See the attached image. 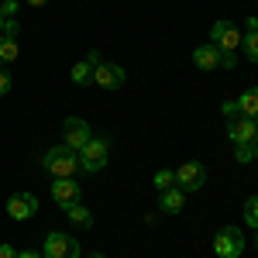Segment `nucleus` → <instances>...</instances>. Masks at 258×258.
<instances>
[{"label": "nucleus", "mask_w": 258, "mask_h": 258, "mask_svg": "<svg viewBox=\"0 0 258 258\" xmlns=\"http://www.w3.org/2000/svg\"><path fill=\"white\" fill-rule=\"evenodd\" d=\"M18 55H21L18 38H14V35H0V69H4V66H11Z\"/></svg>", "instance_id": "2eb2a0df"}, {"label": "nucleus", "mask_w": 258, "mask_h": 258, "mask_svg": "<svg viewBox=\"0 0 258 258\" xmlns=\"http://www.w3.org/2000/svg\"><path fill=\"white\" fill-rule=\"evenodd\" d=\"M18 258H41L38 251H31V248H28V251H18Z\"/></svg>", "instance_id": "393cba45"}, {"label": "nucleus", "mask_w": 258, "mask_h": 258, "mask_svg": "<svg viewBox=\"0 0 258 258\" xmlns=\"http://www.w3.org/2000/svg\"><path fill=\"white\" fill-rule=\"evenodd\" d=\"M182 203H186V193H182L179 186L159 193V210H162V214H179V210H182Z\"/></svg>", "instance_id": "ddd939ff"}, {"label": "nucleus", "mask_w": 258, "mask_h": 258, "mask_svg": "<svg viewBox=\"0 0 258 258\" xmlns=\"http://www.w3.org/2000/svg\"><path fill=\"white\" fill-rule=\"evenodd\" d=\"M93 83L100 90H120L124 86V69L117 62H107L100 52H93Z\"/></svg>", "instance_id": "20e7f679"}, {"label": "nucleus", "mask_w": 258, "mask_h": 258, "mask_svg": "<svg viewBox=\"0 0 258 258\" xmlns=\"http://www.w3.org/2000/svg\"><path fill=\"white\" fill-rule=\"evenodd\" d=\"M62 138H66L62 145H69L73 152H83V145L93 138V131H90V124H86L83 117H69L66 124H62Z\"/></svg>", "instance_id": "6e6552de"}, {"label": "nucleus", "mask_w": 258, "mask_h": 258, "mask_svg": "<svg viewBox=\"0 0 258 258\" xmlns=\"http://www.w3.org/2000/svg\"><path fill=\"white\" fill-rule=\"evenodd\" d=\"M251 145H255V159H258V141H251Z\"/></svg>", "instance_id": "cd10ccee"}, {"label": "nucleus", "mask_w": 258, "mask_h": 258, "mask_svg": "<svg viewBox=\"0 0 258 258\" xmlns=\"http://www.w3.org/2000/svg\"><path fill=\"white\" fill-rule=\"evenodd\" d=\"M214 251H217V258H241V251H244L241 227H220L214 238Z\"/></svg>", "instance_id": "423d86ee"}, {"label": "nucleus", "mask_w": 258, "mask_h": 258, "mask_svg": "<svg viewBox=\"0 0 258 258\" xmlns=\"http://www.w3.org/2000/svg\"><path fill=\"white\" fill-rule=\"evenodd\" d=\"M238 107L244 117H258V86H251V90H244L238 97Z\"/></svg>", "instance_id": "dca6fc26"}, {"label": "nucleus", "mask_w": 258, "mask_h": 258, "mask_svg": "<svg viewBox=\"0 0 258 258\" xmlns=\"http://www.w3.org/2000/svg\"><path fill=\"white\" fill-rule=\"evenodd\" d=\"M41 165H45V172H48L52 179H76V172H83L80 152H73L69 145H55V148H48L45 159H41Z\"/></svg>", "instance_id": "f03ea898"}, {"label": "nucleus", "mask_w": 258, "mask_h": 258, "mask_svg": "<svg viewBox=\"0 0 258 258\" xmlns=\"http://www.w3.org/2000/svg\"><path fill=\"white\" fill-rule=\"evenodd\" d=\"M28 7H41V4H48V0H24Z\"/></svg>", "instance_id": "a878e982"}, {"label": "nucleus", "mask_w": 258, "mask_h": 258, "mask_svg": "<svg viewBox=\"0 0 258 258\" xmlns=\"http://www.w3.org/2000/svg\"><path fill=\"white\" fill-rule=\"evenodd\" d=\"M210 45L220 48V69H234L238 48L244 45V31H241L234 21H217V24L210 28Z\"/></svg>", "instance_id": "f257e3e1"}, {"label": "nucleus", "mask_w": 258, "mask_h": 258, "mask_svg": "<svg viewBox=\"0 0 258 258\" xmlns=\"http://www.w3.org/2000/svg\"><path fill=\"white\" fill-rule=\"evenodd\" d=\"M255 248H258V234H255Z\"/></svg>", "instance_id": "c756f323"}, {"label": "nucleus", "mask_w": 258, "mask_h": 258, "mask_svg": "<svg viewBox=\"0 0 258 258\" xmlns=\"http://www.w3.org/2000/svg\"><path fill=\"white\" fill-rule=\"evenodd\" d=\"M80 197H83V186L76 179H55V182H52V200H55L59 207L80 203Z\"/></svg>", "instance_id": "9b49d317"}, {"label": "nucleus", "mask_w": 258, "mask_h": 258, "mask_svg": "<svg viewBox=\"0 0 258 258\" xmlns=\"http://www.w3.org/2000/svg\"><path fill=\"white\" fill-rule=\"evenodd\" d=\"M107 159H110V138H107V135H93L80 152L83 172H100V169L107 165Z\"/></svg>", "instance_id": "7ed1b4c3"}, {"label": "nucleus", "mask_w": 258, "mask_h": 258, "mask_svg": "<svg viewBox=\"0 0 258 258\" xmlns=\"http://www.w3.org/2000/svg\"><path fill=\"white\" fill-rule=\"evenodd\" d=\"M155 186H159V193L172 189V186H176V172H172V169H159V172H155Z\"/></svg>", "instance_id": "6ab92c4d"}, {"label": "nucleus", "mask_w": 258, "mask_h": 258, "mask_svg": "<svg viewBox=\"0 0 258 258\" xmlns=\"http://www.w3.org/2000/svg\"><path fill=\"white\" fill-rule=\"evenodd\" d=\"M203 182H207V169H203L200 162H182L176 169V186L182 193H197Z\"/></svg>", "instance_id": "0eeeda50"}, {"label": "nucleus", "mask_w": 258, "mask_h": 258, "mask_svg": "<svg viewBox=\"0 0 258 258\" xmlns=\"http://www.w3.org/2000/svg\"><path fill=\"white\" fill-rule=\"evenodd\" d=\"M7 214L14 220H31L38 214V197L35 193H14V197L7 200Z\"/></svg>", "instance_id": "9d476101"}, {"label": "nucleus", "mask_w": 258, "mask_h": 258, "mask_svg": "<svg viewBox=\"0 0 258 258\" xmlns=\"http://www.w3.org/2000/svg\"><path fill=\"white\" fill-rule=\"evenodd\" d=\"M0 258H18V251H14V244H0Z\"/></svg>", "instance_id": "b1692460"}, {"label": "nucleus", "mask_w": 258, "mask_h": 258, "mask_svg": "<svg viewBox=\"0 0 258 258\" xmlns=\"http://www.w3.org/2000/svg\"><path fill=\"white\" fill-rule=\"evenodd\" d=\"M258 135V117H244V114H238V117L227 120V138L234 141V145H251Z\"/></svg>", "instance_id": "1a4fd4ad"}, {"label": "nucleus", "mask_w": 258, "mask_h": 258, "mask_svg": "<svg viewBox=\"0 0 258 258\" xmlns=\"http://www.w3.org/2000/svg\"><path fill=\"white\" fill-rule=\"evenodd\" d=\"M4 21H7V18H4V14H0V31H4Z\"/></svg>", "instance_id": "bb28decb"}, {"label": "nucleus", "mask_w": 258, "mask_h": 258, "mask_svg": "<svg viewBox=\"0 0 258 258\" xmlns=\"http://www.w3.org/2000/svg\"><path fill=\"white\" fill-rule=\"evenodd\" d=\"M69 80L76 83V86H90V83H93V52H90L83 62H76V66H73Z\"/></svg>", "instance_id": "4468645a"}, {"label": "nucleus", "mask_w": 258, "mask_h": 258, "mask_svg": "<svg viewBox=\"0 0 258 258\" xmlns=\"http://www.w3.org/2000/svg\"><path fill=\"white\" fill-rule=\"evenodd\" d=\"M241 52L248 55V62H258V31H244V45Z\"/></svg>", "instance_id": "a211bd4d"}, {"label": "nucleus", "mask_w": 258, "mask_h": 258, "mask_svg": "<svg viewBox=\"0 0 258 258\" xmlns=\"http://www.w3.org/2000/svg\"><path fill=\"white\" fill-rule=\"evenodd\" d=\"M7 93H11V73L0 69V97H7Z\"/></svg>", "instance_id": "5701e85b"}, {"label": "nucleus", "mask_w": 258, "mask_h": 258, "mask_svg": "<svg viewBox=\"0 0 258 258\" xmlns=\"http://www.w3.org/2000/svg\"><path fill=\"white\" fill-rule=\"evenodd\" d=\"M193 66L197 69H203V73H214V69H220V48L217 45H200V48H193Z\"/></svg>", "instance_id": "f8f14e48"}, {"label": "nucleus", "mask_w": 258, "mask_h": 258, "mask_svg": "<svg viewBox=\"0 0 258 258\" xmlns=\"http://www.w3.org/2000/svg\"><path fill=\"white\" fill-rule=\"evenodd\" d=\"M90 258H103V255H90Z\"/></svg>", "instance_id": "c85d7f7f"}, {"label": "nucleus", "mask_w": 258, "mask_h": 258, "mask_svg": "<svg viewBox=\"0 0 258 258\" xmlns=\"http://www.w3.org/2000/svg\"><path fill=\"white\" fill-rule=\"evenodd\" d=\"M220 110H224V117H227V120H231V117H238V114H241L238 100H224V107H220Z\"/></svg>", "instance_id": "4be33fe9"}, {"label": "nucleus", "mask_w": 258, "mask_h": 258, "mask_svg": "<svg viewBox=\"0 0 258 258\" xmlns=\"http://www.w3.org/2000/svg\"><path fill=\"white\" fill-rule=\"evenodd\" d=\"M244 220H248V227H255V231H258V197L244 200Z\"/></svg>", "instance_id": "aec40b11"}, {"label": "nucleus", "mask_w": 258, "mask_h": 258, "mask_svg": "<svg viewBox=\"0 0 258 258\" xmlns=\"http://www.w3.org/2000/svg\"><path fill=\"white\" fill-rule=\"evenodd\" d=\"M234 159H238L241 165L255 162V145H234Z\"/></svg>", "instance_id": "412c9836"}, {"label": "nucleus", "mask_w": 258, "mask_h": 258, "mask_svg": "<svg viewBox=\"0 0 258 258\" xmlns=\"http://www.w3.org/2000/svg\"><path fill=\"white\" fill-rule=\"evenodd\" d=\"M66 217L73 220L76 227H90V224H93V214H90L83 203H69V207H66Z\"/></svg>", "instance_id": "f3484780"}, {"label": "nucleus", "mask_w": 258, "mask_h": 258, "mask_svg": "<svg viewBox=\"0 0 258 258\" xmlns=\"http://www.w3.org/2000/svg\"><path fill=\"white\" fill-rule=\"evenodd\" d=\"M41 258H80V241L73 238V234H59V231H52V234L45 238Z\"/></svg>", "instance_id": "39448f33"}]
</instances>
